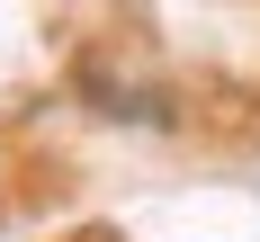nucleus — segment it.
Segmentation results:
<instances>
[{
  "instance_id": "1",
  "label": "nucleus",
  "mask_w": 260,
  "mask_h": 242,
  "mask_svg": "<svg viewBox=\"0 0 260 242\" xmlns=\"http://www.w3.org/2000/svg\"><path fill=\"white\" fill-rule=\"evenodd\" d=\"M0 180H9V161H0Z\"/></svg>"
}]
</instances>
